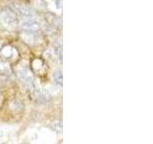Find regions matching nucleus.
I'll use <instances>...</instances> for the list:
<instances>
[{"label": "nucleus", "mask_w": 153, "mask_h": 144, "mask_svg": "<svg viewBox=\"0 0 153 144\" xmlns=\"http://www.w3.org/2000/svg\"><path fill=\"white\" fill-rule=\"evenodd\" d=\"M0 17L3 21L10 24V25H13L17 21L16 14L12 9H4L0 14Z\"/></svg>", "instance_id": "1"}, {"label": "nucleus", "mask_w": 153, "mask_h": 144, "mask_svg": "<svg viewBox=\"0 0 153 144\" xmlns=\"http://www.w3.org/2000/svg\"><path fill=\"white\" fill-rule=\"evenodd\" d=\"M22 29L28 33H36L39 30V24L36 21L30 20L22 24Z\"/></svg>", "instance_id": "2"}, {"label": "nucleus", "mask_w": 153, "mask_h": 144, "mask_svg": "<svg viewBox=\"0 0 153 144\" xmlns=\"http://www.w3.org/2000/svg\"><path fill=\"white\" fill-rule=\"evenodd\" d=\"M16 8L17 11L20 13L22 16H31L32 14H33V10L30 8V7H28L27 5H24V4H16Z\"/></svg>", "instance_id": "3"}, {"label": "nucleus", "mask_w": 153, "mask_h": 144, "mask_svg": "<svg viewBox=\"0 0 153 144\" xmlns=\"http://www.w3.org/2000/svg\"><path fill=\"white\" fill-rule=\"evenodd\" d=\"M10 71H11V67H10L9 62L0 59V75L8 74Z\"/></svg>", "instance_id": "4"}, {"label": "nucleus", "mask_w": 153, "mask_h": 144, "mask_svg": "<svg viewBox=\"0 0 153 144\" xmlns=\"http://www.w3.org/2000/svg\"><path fill=\"white\" fill-rule=\"evenodd\" d=\"M54 80L59 86H62V74H61V72H59V71L56 72L55 75H54Z\"/></svg>", "instance_id": "5"}]
</instances>
